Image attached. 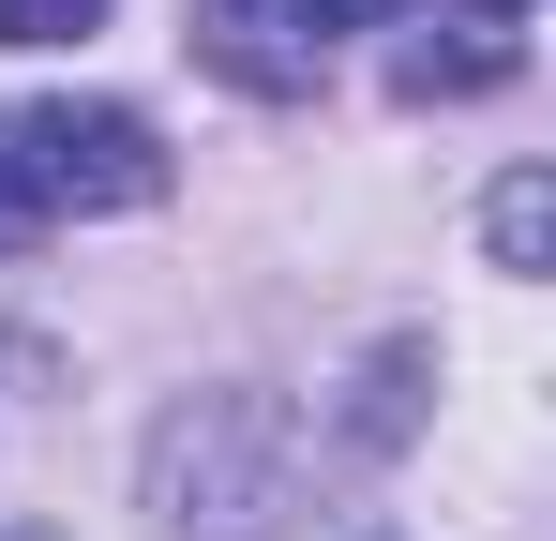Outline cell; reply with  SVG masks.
<instances>
[{
	"instance_id": "6",
	"label": "cell",
	"mask_w": 556,
	"mask_h": 541,
	"mask_svg": "<svg viewBox=\"0 0 556 541\" xmlns=\"http://www.w3.org/2000/svg\"><path fill=\"white\" fill-rule=\"evenodd\" d=\"M105 0H0V46H61V30H91Z\"/></svg>"
},
{
	"instance_id": "2",
	"label": "cell",
	"mask_w": 556,
	"mask_h": 541,
	"mask_svg": "<svg viewBox=\"0 0 556 541\" xmlns=\"http://www.w3.org/2000/svg\"><path fill=\"white\" fill-rule=\"evenodd\" d=\"M286 451H301V437H286L271 391H195L181 422H166V451H151V496H166L181 541H271Z\"/></svg>"
},
{
	"instance_id": "3",
	"label": "cell",
	"mask_w": 556,
	"mask_h": 541,
	"mask_svg": "<svg viewBox=\"0 0 556 541\" xmlns=\"http://www.w3.org/2000/svg\"><path fill=\"white\" fill-rule=\"evenodd\" d=\"M362 15H376V0H195V61L286 105V90L331 76V46H346Z\"/></svg>"
},
{
	"instance_id": "7",
	"label": "cell",
	"mask_w": 556,
	"mask_h": 541,
	"mask_svg": "<svg viewBox=\"0 0 556 541\" xmlns=\"http://www.w3.org/2000/svg\"><path fill=\"white\" fill-rule=\"evenodd\" d=\"M481 15H527V0H481Z\"/></svg>"
},
{
	"instance_id": "5",
	"label": "cell",
	"mask_w": 556,
	"mask_h": 541,
	"mask_svg": "<svg viewBox=\"0 0 556 541\" xmlns=\"http://www.w3.org/2000/svg\"><path fill=\"white\" fill-rule=\"evenodd\" d=\"M556 241V180H496V270H542Z\"/></svg>"
},
{
	"instance_id": "1",
	"label": "cell",
	"mask_w": 556,
	"mask_h": 541,
	"mask_svg": "<svg viewBox=\"0 0 556 541\" xmlns=\"http://www.w3.org/2000/svg\"><path fill=\"white\" fill-rule=\"evenodd\" d=\"M166 136L136 105H0V226H61V211H151Z\"/></svg>"
},
{
	"instance_id": "4",
	"label": "cell",
	"mask_w": 556,
	"mask_h": 541,
	"mask_svg": "<svg viewBox=\"0 0 556 541\" xmlns=\"http://www.w3.org/2000/svg\"><path fill=\"white\" fill-rule=\"evenodd\" d=\"M511 61H527V46H511V15H437V30H406V46H391V90H406V105H452V90H496Z\"/></svg>"
},
{
	"instance_id": "8",
	"label": "cell",
	"mask_w": 556,
	"mask_h": 541,
	"mask_svg": "<svg viewBox=\"0 0 556 541\" xmlns=\"http://www.w3.org/2000/svg\"><path fill=\"white\" fill-rule=\"evenodd\" d=\"M30 541H46V527H30Z\"/></svg>"
}]
</instances>
